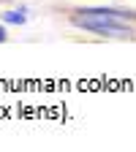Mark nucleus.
Here are the masks:
<instances>
[{
	"label": "nucleus",
	"mask_w": 136,
	"mask_h": 152,
	"mask_svg": "<svg viewBox=\"0 0 136 152\" xmlns=\"http://www.w3.org/2000/svg\"><path fill=\"white\" fill-rule=\"evenodd\" d=\"M8 41V30H6V25L0 22V44H6Z\"/></svg>",
	"instance_id": "3"
},
{
	"label": "nucleus",
	"mask_w": 136,
	"mask_h": 152,
	"mask_svg": "<svg viewBox=\"0 0 136 152\" xmlns=\"http://www.w3.org/2000/svg\"><path fill=\"white\" fill-rule=\"evenodd\" d=\"M27 8L25 6H19V8H6L3 14H0V22L3 25H25L27 22Z\"/></svg>",
	"instance_id": "2"
},
{
	"label": "nucleus",
	"mask_w": 136,
	"mask_h": 152,
	"mask_svg": "<svg viewBox=\"0 0 136 152\" xmlns=\"http://www.w3.org/2000/svg\"><path fill=\"white\" fill-rule=\"evenodd\" d=\"M68 19H71L74 27L87 30V33H98V35H106V38L133 35V25H131L133 14H125V11H117V8H79Z\"/></svg>",
	"instance_id": "1"
}]
</instances>
